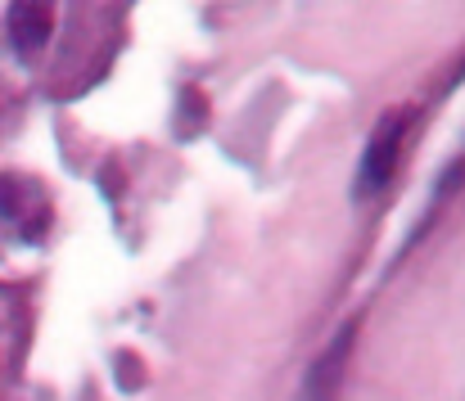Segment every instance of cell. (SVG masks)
Segmentation results:
<instances>
[{
  "label": "cell",
  "mask_w": 465,
  "mask_h": 401,
  "mask_svg": "<svg viewBox=\"0 0 465 401\" xmlns=\"http://www.w3.org/2000/svg\"><path fill=\"white\" fill-rule=\"evenodd\" d=\"M9 32H14V45L23 54H36L50 36V9L41 5H14L9 9Z\"/></svg>",
  "instance_id": "3957f363"
},
{
  "label": "cell",
  "mask_w": 465,
  "mask_h": 401,
  "mask_svg": "<svg viewBox=\"0 0 465 401\" xmlns=\"http://www.w3.org/2000/svg\"><path fill=\"white\" fill-rule=\"evenodd\" d=\"M402 140H407V127L402 118H384L371 144H366V158H361V176H357V190L361 194H375L393 181V167H398V153H402Z\"/></svg>",
  "instance_id": "7a4b0ae2"
},
{
  "label": "cell",
  "mask_w": 465,
  "mask_h": 401,
  "mask_svg": "<svg viewBox=\"0 0 465 401\" xmlns=\"http://www.w3.org/2000/svg\"><path fill=\"white\" fill-rule=\"evenodd\" d=\"M50 221L45 194L23 176H0V240H36Z\"/></svg>",
  "instance_id": "6da1fadb"
}]
</instances>
